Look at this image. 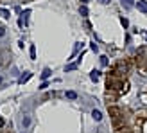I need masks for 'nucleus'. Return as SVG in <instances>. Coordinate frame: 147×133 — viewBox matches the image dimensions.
Here are the masks:
<instances>
[{"mask_svg":"<svg viewBox=\"0 0 147 133\" xmlns=\"http://www.w3.org/2000/svg\"><path fill=\"white\" fill-rule=\"evenodd\" d=\"M106 85H108L109 90H115V92H127L129 90L127 83H124V79L119 77V76H115V74H109V76L106 77Z\"/></svg>","mask_w":147,"mask_h":133,"instance_id":"nucleus-1","label":"nucleus"},{"mask_svg":"<svg viewBox=\"0 0 147 133\" xmlns=\"http://www.w3.org/2000/svg\"><path fill=\"white\" fill-rule=\"evenodd\" d=\"M127 72H129V63L127 61H117L115 66L111 69V74H115V76H119L122 79L127 76Z\"/></svg>","mask_w":147,"mask_h":133,"instance_id":"nucleus-2","label":"nucleus"},{"mask_svg":"<svg viewBox=\"0 0 147 133\" xmlns=\"http://www.w3.org/2000/svg\"><path fill=\"white\" fill-rule=\"evenodd\" d=\"M108 112H109V117H111L113 121H120V119H124V115H122V110L119 108V106H108Z\"/></svg>","mask_w":147,"mask_h":133,"instance_id":"nucleus-3","label":"nucleus"},{"mask_svg":"<svg viewBox=\"0 0 147 133\" xmlns=\"http://www.w3.org/2000/svg\"><path fill=\"white\" fill-rule=\"evenodd\" d=\"M104 97H106V102L109 105V102H113L117 99V94H115V90H109V88H108L106 94H104Z\"/></svg>","mask_w":147,"mask_h":133,"instance_id":"nucleus-4","label":"nucleus"},{"mask_svg":"<svg viewBox=\"0 0 147 133\" xmlns=\"http://www.w3.org/2000/svg\"><path fill=\"white\" fill-rule=\"evenodd\" d=\"M99 77H100V70L95 69V70L90 72V79H92V81H99Z\"/></svg>","mask_w":147,"mask_h":133,"instance_id":"nucleus-5","label":"nucleus"},{"mask_svg":"<svg viewBox=\"0 0 147 133\" xmlns=\"http://www.w3.org/2000/svg\"><path fill=\"white\" fill-rule=\"evenodd\" d=\"M136 7H138L142 13H147V4L144 2V0H138V2H136Z\"/></svg>","mask_w":147,"mask_h":133,"instance_id":"nucleus-6","label":"nucleus"},{"mask_svg":"<svg viewBox=\"0 0 147 133\" xmlns=\"http://www.w3.org/2000/svg\"><path fill=\"white\" fill-rule=\"evenodd\" d=\"M92 117H93V121H102V113L99 112V110H93V112H92Z\"/></svg>","mask_w":147,"mask_h":133,"instance_id":"nucleus-7","label":"nucleus"},{"mask_svg":"<svg viewBox=\"0 0 147 133\" xmlns=\"http://www.w3.org/2000/svg\"><path fill=\"white\" fill-rule=\"evenodd\" d=\"M22 126H24V128H29V126H31V117H29V115H25L24 119H22Z\"/></svg>","mask_w":147,"mask_h":133,"instance_id":"nucleus-8","label":"nucleus"},{"mask_svg":"<svg viewBox=\"0 0 147 133\" xmlns=\"http://www.w3.org/2000/svg\"><path fill=\"white\" fill-rule=\"evenodd\" d=\"M65 95H67V99H72V101H74V99H77V94L74 92V90H68Z\"/></svg>","mask_w":147,"mask_h":133,"instance_id":"nucleus-9","label":"nucleus"},{"mask_svg":"<svg viewBox=\"0 0 147 133\" xmlns=\"http://www.w3.org/2000/svg\"><path fill=\"white\" fill-rule=\"evenodd\" d=\"M31 76H32V74H31V72H27L25 76H22V77H20V83H27V81L31 79Z\"/></svg>","mask_w":147,"mask_h":133,"instance_id":"nucleus-10","label":"nucleus"},{"mask_svg":"<svg viewBox=\"0 0 147 133\" xmlns=\"http://www.w3.org/2000/svg\"><path fill=\"white\" fill-rule=\"evenodd\" d=\"M77 65H79V63H70V65H68L65 70H67V72H70V70H76V69H77Z\"/></svg>","mask_w":147,"mask_h":133,"instance_id":"nucleus-11","label":"nucleus"},{"mask_svg":"<svg viewBox=\"0 0 147 133\" xmlns=\"http://www.w3.org/2000/svg\"><path fill=\"white\" fill-rule=\"evenodd\" d=\"M0 16H2V18H9V11H7V9H0Z\"/></svg>","mask_w":147,"mask_h":133,"instance_id":"nucleus-12","label":"nucleus"},{"mask_svg":"<svg viewBox=\"0 0 147 133\" xmlns=\"http://www.w3.org/2000/svg\"><path fill=\"white\" fill-rule=\"evenodd\" d=\"M49 76H50V69H45V70L41 72V77H43V79H47Z\"/></svg>","mask_w":147,"mask_h":133,"instance_id":"nucleus-13","label":"nucleus"},{"mask_svg":"<svg viewBox=\"0 0 147 133\" xmlns=\"http://www.w3.org/2000/svg\"><path fill=\"white\" fill-rule=\"evenodd\" d=\"M133 2H135V0H122V5H126V7H131V5H133Z\"/></svg>","mask_w":147,"mask_h":133,"instance_id":"nucleus-14","label":"nucleus"},{"mask_svg":"<svg viewBox=\"0 0 147 133\" xmlns=\"http://www.w3.org/2000/svg\"><path fill=\"white\" fill-rule=\"evenodd\" d=\"M115 133H133V131L127 130V128H120V130H115Z\"/></svg>","mask_w":147,"mask_h":133,"instance_id":"nucleus-15","label":"nucleus"},{"mask_svg":"<svg viewBox=\"0 0 147 133\" xmlns=\"http://www.w3.org/2000/svg\"><path fill=\"white\" fill-rule=\"evenodd\" d=\"M81 14H83V16H88V7H86V5L81 7Z\"/></svg>","mask_w":147,"mask_h":133,"instance_id":"nucleus-16","label":"nucleus"},{"mask_svg":"<svg viewBox=\"0 0 147 133\" xmlns=\"http://www.w3.org/2000/svg\"><path fill=\"white\" fill-rule=\"evenodd\" d=\"M31 58H32V60H36V49H34V45L31 47Z\"/></svg>","mask_w":147,"mask_h":133,"instance_id":"nucleus-17","label":"nucleus"},{"mask_svg":"<svg viewBox=\"0 0 147 133\" xmlns=\"http://www.w3.org/2000/svg\"><path fill=\"white\" fill-rule=\"evenodd\" d=\"M120 24H122L124 27H127V25H129V22H127V18H120Z\"/></svg>","mask_w":147,"mask_h":133,"instance_id":"nucleus-18","label":"nucleus"},{"mask_svg":"<svg viewBox=\"0 0 147 133\" xmlns=\"http://www.w3.org/2000/svg\"><path fill=\"white\" fill-rule=\"evenodd\" d=\"M100 63L106 66V65H108V58H106V56H100Z\"/></svg>","mask_w":147,"mask_h":133,"instance_id":"nucleus-19","label":"nucleus"},{"mask_svg":"<svg viewBox=\"0 0 147 133\" xmlns=\"http://www.w3.org/2000/svg\"><path fill=\"white\" fill-rule=\"evenodd\" d=\"M90 47H92V50H93V52H97V50H99V47H97V43H95V41L92 43V45H90Z\"/></svg>","mask_w":147,"mask_h":133,"instance_id":"nucleus-20","label":"nucleus"},{"mask_svg":"<svg viewBox=\"0 0 147 133\" xmlns=\"http://www.w3.org/2000/svg\"><path fill=\"white\" fill-rule=\"evenodd\" d=\"M49 86V83H47V81H43V83L40 85V90H45V88Z\"/></svg>","mask_w":147,"mask_h":133,"instance_id":"nucleus-21","label":"nucleus"},{"mask_svg":"<svg viewBox=\"0 0 147 133\" xmlns=\"http://www.w3.org/2000/svg\"><path fill=\"white\" fill-rule=\"evenodd\" d=\"M5 36V27H0V38H4Z\"/></svg>","mask_w":147,"mask_h":133,"instance_id":"nucleus-22","label":"nucleus"},{"mask_svg":"<svg viewBox=\"0 0 147 133\" xmlns=\"http://www.w3.org/2000/svg\"><path fill=\"white\" fill-rule=\"evenodd\" d=\"M4 126H5V121L2 119V117H0V128H4Z\"/></svg>","mask_w":147,"mask_h":133,"instance_id":"nucleus-23","label":"nucleus"},{"mask_svg":"<svg viewBox=\"0 0 147 133\" xmlns=\"http://www.w3.org/2000/svg\"><path fill=\"white\" fill-rule=\"evenodd\" d=\"M99 2H100V4H109L111 0H99Z\"/></svg>","mask_w":147,"mask_h":133,"instance_id":"nucleus-24","label":"nucleus"},{"mask_svg":"<svg viewBox=\"0 0 147 133\" xmlns=\"http://www.w3.org/2000/svg\"><path fill=\"white\" fill-rule=\"evenodd\" d=\"M81 2H84V4H88V2H90V0H81Z\"/></svg>","mask_w":147,"mask_h":133,"instance_id":"nucleus-25","label":"nucleus"},{"mask_svg":"<svg viewBox=\"0 0 147 133\" xmlns=\"http://www.w3.org/2000/svg\"><path fill=\"white\" fill-rule=\"evenodd\" d=\"M2 81H4V79H2V77H0V85H2Z\"/></svg>","mask_w":147,"mask_h":133,"instance_id":"nucleus-26","label":"nucleus"}]
</instances>
